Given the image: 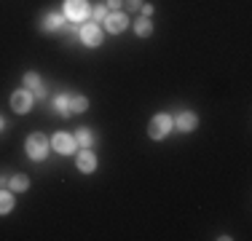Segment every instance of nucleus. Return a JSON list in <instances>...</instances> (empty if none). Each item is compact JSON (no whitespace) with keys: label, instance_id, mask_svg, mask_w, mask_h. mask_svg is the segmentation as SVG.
I'll use <instances>...</instances> for the list:
<instances>
[{"label":"nucleus","instance_id":"10","mask_svg":"<svg viewBox=\"0 0 252 241\" xmlns=\"http://www.w3.org/2000/svg\"><path fill=\"white\" fill-rule=\"evenodd\" d=\"M25 86H27V91H32V96H40V99L46 96V86L40 83L38 72H25Z\"/></svg>","mask_w":252,"mask_h":241},{"label":"nucleus","instance_id":"21","mask_svg":"<svg viewBox=\"0 0 252 241\" xmlns=\"http://www.w3.org/2000/svg\"><path fill=\"white\" fill-rule=\"evenodd\" d=\"M124 3L129 5V11H137V8L142 5V0H124Z\"/></svg>","mask_w":252,"mask_h":241},{"label":"nucleus","instance_id":"15","mask_svg":"<svg viewBox=\"0 0 252 241\" xmlns=\"http://www.w3.org/2000/svg\"><path fill=\"white\" fill-rule=\"evenodd\" d=\"M134 32L140 35V38H151V32H153V22L148 19V16L137 19V22H134Z\"/></svg>","mask_w":252,"mask_h":241},{"label":"nucleus","instance_id":"14","mask_svg":"<svg viewBox=\"0 0 252 241\" xmlns=\"http://www.w3.org/2000/svg\"><path fill=\"white\" fill-rule=\"evenodd\" d=\"M8 188H11V193H25L30 188V177L27 174H16V177L8 180Z\"/></svg>","mask_w":252,"mask_h":241},{"label":"nucleus","instance_id":"20","mask_svg":"<svg viewBox=\"0 0 252 241\" xmlns=\"http://www.w3.org/2000/svg\"><path fill=\"white\" fill-rule=\"evenodd\" d=\"M107 8H110V11H121V5H124V0H107Z\"/></svg>","mask_w":252,"mask_h":241},{"label":"nucleus","instance_id":"5","mask_svg":"<svg viewBox=\"0 0 252 241\" xmlns=\"http://www.w3.org/2000/svg\"><path fill=\"white\" fill-rule=\"evenodd\" d=\"M11 107H14V113H30L32 110V91H27V89H19V91L11 94Z\"/></svg>","mask_w":252,"mask_h":241},{"label":"nucleus","instance_id":"2","mask_svg":"<svg viewBox=\"0 0 252 241\" xmlns=\"http://www.w3.org/2000/svg\"><path fill=\"white\" fill-rule=\"evenodd\" d=\"M172 126H175L172 116H166V113H158V116H153V118H151L148 134H151V140H164V137L172 131Z\"/></svg>","mask_w":252,"mask_h":241},{"label":"nucleus","instance_id":"12","mask_svg":"<svg viewBox=\"0 0 252 241\" xmlns=\"http://www.w3.org/2000/svg\"><path fill=\"white\" fill-rule=\"evenodd\" d=\"M89 110V99L83 94H70V116L75 113H86Z\"/></svg>","mask_w":252,"mask_h":241},{"label":"nucleus","instance_id":"3","mask_svg":"<svg viewBox=\"0 0 252 241\" xmlns=\"http://www.w3.org/2000/svg\"><path fill=\"white\" fill-rule=\"evenodd\" d=\"M92 16V5L86 0H64V19L70 22H83Z\"/></svg>","mask_w":252,"mask_h":241},{"label":"nucleus","instance_id":"16","mask_svg":"<svg viewBox=\"0 0 252 241\" xmlns=\"http://www.w3.org/2000/svg\"><path fill=\"white\" fill-rule=\"evenodd\" d=\"M54 107H57V113H62L64 118L70 116V96L67 94H59L57 99H54Z\"/></svg>","mask_w":252,"mask_h":241},{"label":"nucleus","instance_id":"7","mask_svg":"<svg viewBox=\"0 0 252 241\" xmlns=\"http://www.w3.org/2000/svg\"><path fill=\"white\" fill-rule=\"evenodd\" d=\"M105 27H107V32L118 35V32H124V30L129 27V16H126L124 11H113V14H107Z\"/></svg>","mask_w":252,"mask_h":241},{"label":"nucleus","instance_id":"6","mask_svg":"<svg viewBox=\"0 0 252 241\" xmlns=\"http://www.w3.org/2000/svg\"><path fill=\"white\" fill-rule=\"evenodd\" d=\"M51 148L62 155H70V153H75V137L64 134V131H57V134L51 137Z\"/></svg>","mask_w":252,"mask_h":241},{"label":"nucleus","instance_id":"22","mask_svg":"<svg viewBox=\"0 0 252 241\" xmlns=\"http://www.w3.org/2000/svg\"><path fill=\"white\" fill-rule=\"evenodd\" d=\"M5 185H8V177H5V174H0V190H3Z\"/></svg>","mask_w":252,"mask_h":241},{"label":"nucleus","instance_id":"23","mask_svg":"<svg viewBox=\"0 0 252 241\" xmlns=\"http://www.w3.org/2000/svg\"><path fill=\"white\" fill-rule=\"evenodd\" d=\"M3 129H5V120H3V118H0V131H3Z\"/></svg>","mask_w":252,"mask_h":241},{"label":"nucleus","instance_id":"8","mask_svg":"<svg viewBox=\"0 0 252 241\" xmlns=\"http://www.w3.org/2000/svg\"><path fill=\"white\" fill-rule=\"evenodd\" d=\"M196 126H199V118H196V113H190V110H183V113H177V118H175V129L180 131H193Z\"/></svg>","mask_w":252,"mask_h":241},{"label":"nucleus","instance_id":"1","mask_svg":"<svg viewBox=\"0 0 252 241\" xmlns=\"http://www.w3.org/2000/svg\"><path fill=\"white\" fill-rule=\"evenodd\" d=\"M49 148H51V140H49L46 134H40V131L30 134V137H27V145H25L27 155H30L32 161H46V155H49Z\"/></svg>","mask_w":252,"mask_h":241},{"label":"nucleus","instance_id":"11","mask_svg":"<svg viewBox=\"0 0 252 241\" xmlns=\"http://www.w3.org/2000/svg\"><path fill=\"white\" fill-rule=\"evenodd\" d=\"M94 142H97V137H94L92 129H86V126H83V129L75 131V145H81V150H92Z\"/></svg>","mask_w":252,"mask_h":241},{"label":"nucleus","instance_id":"4","mask_svg":"<svg viewBox=\"0 0 252 241\" xmlns=\"http://www.w3.org/2000/svg\"><path fill=\"white\" fill-rule=\"evenodd\" d=\"M78 38H81V43H86L89 48H97L102 43L99 24H83V27H78Z\"/></svg>","mask_w":252,"mask_h":241},{"label":"nucleus","instance_id":"17","mask_svg":"<svg viewBox=\"0 0 252 241\" xmlns=\"http://www.w3.org/2000/svg\"><path fill=\"white\" fill-rule=\"evenodd\" d=\"M14 209V196L8 190H0V214H8Z\"/></svg>","mask_w":252,"mask_h":241},{"label":"nucleus","instance_id":"19","mask_svg":"<svg viewBox=\"0 0 252 241\" xmlns=\"http://www.w3.org/2000/svg\"><path fill=\"white\" fill-rule=\"evenodd\" d=\"M140 11H142V16H148V19H151V16H153V11H156V8H153V5H151V3H142V5H140Z\"/></svg>","mask_w":252,"mask_h":241},{"label":"nucleus","instance_id":"18","mask_svg":"<svg viewBox=\"0 0 252 241\" xmlns=\"http://www.w3.org/2000/svg\"><path fill=\"white\" fill-rule=\"evenodd\" d=\"M105 19H107V5H105V3L94 5V8H92V22L99 24V22H105Z\"/></svg>","mask_w":252,"mask_h":241},{"label":"nucleus","instance_id":"9","mask_svg":"<svg viewBox=\"0 0 252 241\" xmlns=\"http://www.w3.org/2000/svg\"><path fill=\"white\" fill-rule=\"evenodd\" d=\"M75 164H78V169H81L83 174H92L94 169H97V155H94L92 150H81L78 158H75Z\"/></svg>","mask_w":252,"mask_h":241},{"label":"nucleus","instance_id":"13","mask_svg":"<svg viewBox=\"0 0 252 241\" xmlns=\"http://www.w3.org/2000/svg\"><path fill=\"white\" fill-rule=\"evenodd\" d=\"M64 27V16L62 14H49L43 19V30L46 32H57V30H62Z\"/></svg>","mask_w":252,"mask_h":241}]
</instances>
